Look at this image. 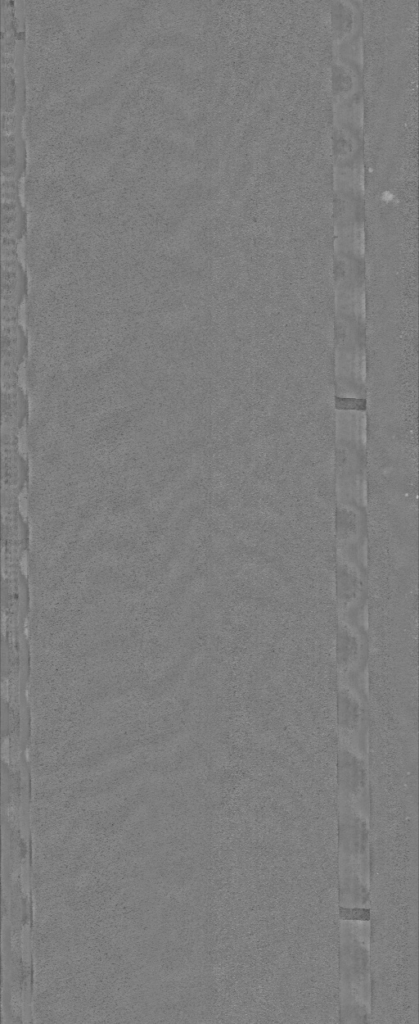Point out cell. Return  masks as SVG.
Masks as SVG:
<instances>
[{"label":"cell","mask_w":419,"mask_h":1024,"mask_svg":"<svg viewBox=\"0 0 419 1024\" xmlns=\"http://www.w3.org/2000/svg\"><path fill=\"white\" fill-rule=\"evenodd\" d=\"M25 500L2 495V566L25 565L30 547V526Z\"/></svg>","instance_id":"6da1fadb"},{"label":"cell","mask_w":419,"mask_h":1024,"mask_svg":"<svg viewBox=\"0 0 419 1024\" xmlns=\"http://www.w3.org/2000/svg\"><path fill=\"white\" fill-rule=\"evenodd\" d=\"M23 182L2 179V256H16L27 231V210L22 198Z\"/></svg>","instance_id":"7a4b0ae2"},{"label":"cell","mask_w":419,"mask_h":1024,"mask_svg":"<svg viewBox=\"0 0 419 1024\" xmlns=\"http://www.w3.org/2000/svg\"><path fill=\"white\" fill-rule=\"evenodd\" d=\"M24 440L2 435V495L25 500L30 483V463Z\"/></svg>","instance_id":"3957f363"},{"label":"cell","mask_w":419,"mask_h":1024,"mask_svg":"<svg viewBox=\"0 0 419 1024\" xmlns=\"http://www.w3.org/2000/svg\"><path fill=\"white\" fill-rule=\"evenodd\" d=\"M25 111L24 51L2 54V113L24 116Z\"/></svg>","instance_id":"277c9868"},{"label":"cell","mask_w":419,"mask_h":1024,"mask_svg":"<svg viewBox=\"0 0 419 1024\" xmlns=\"http://www.w3.org/2000/svg\"><path fill=\"white\" fill-rule=\"evenodd\" d=\"M27 274L16 256H2V321H18L27 294Z\"/></svg>","instance_id":"5b68a950"},{"label":"cell","mask_w":419,"mask_h":1024,"mask_svg":"<svg viewBox=\"0 0 419 1024\" xmlns=\"http://www.w3.org/2000/svg\"><path fill=\"white\" fill-rule=\"evenodd\" d=\"M28 353V339L18 321L2 324V384L17 383Z\"/></svg>","instance_id":"8992f818"},{"label":"cell","mask_w":419,"mask_h":1024,"mask_svg":"<svg viewBox=\"0 0 419 1024\" xmlns=\"http://www.w3.org/2000/svg\"><path fill=\"white\" fill-rule=\"evenodd\" d=\"M29 418V402L19 383L2 384V433L24 439Z\"/></svg>","instance_id":"52a82bcc"},{"label":"cell","mask_w":419,"mask_h":1024,"mask_svg":"<svg viewBox=\"0 0 419 1024\" xmlns=\"http://www.w3.org/2000/svg\"><path fill=\"white\" fill-rule=\"evenodd\" d=\"M27 159L24 128L2 132V179L23 182Z\"/></svg>","instance_id":"ba28073f"},{"label":"cell","mask_w":419,"mask_h":1024,"mask_svg":"<svg viewBox=\"0 0 419 1024\" xmlns=\"http://www.w3.org/2000/svg\"><path fill=\"white\" fill-rule=\"evenodd\" d=\"M1 41L2 54H14L25 50L26 21L19 1H3Z\"/></svg>","instance_id":"9c48e42d"},{"label":"cell","mask_w":419,"mask_h":1024,"mask_svg":"<svg viewBox=\"0 0 419 1024\" xmlns=\"http://www.w3.org/2000/svg\"><path fill=\"white\" fill-rule=\"evenodd\" d=\"M366 769L362 759L347 748H342L339 755V780L346 791L361 793L366 786Z\"/></svg>","instance_id":"30bf717a"},{"label":"cell","mask_w":419,"mask_h":1024,"mask_svg":"<svg viewBox=\"0 0 419 1024\" xmlns=\"http://www.w3.org/2000/svg\"><path fill=\"white\" fill-rule=\"evenodd\" d=\"M339 725L344 733H357L363 723V711L359 699L349 689L341 688L339 692Z\"/></svg>","instance_id":"8fae6325"},{"label":"cell","mask_w":419,"mask_h":1024,"mask_svg":"<svg viewBox=\"0 0 419 1024\" xmlns=\"http://www.w3.org/2000/svg\"><path fill=\"white\" fill-rule=\"evenodd\" d=\"M361 641L348 630L340 629L338 635V661L344 667L355 665L361 656Z\"/></svg>","instance_id":"7c38bea8"},{"label":"cell","mask_w":419,"mask_h":1024,"mask_svg":"<svg viewBox=\"0 0 419 1024\" xmlns=\"http://www.w3.org/2000/svg\"><path fill=\"white\" fill-rule=\"evenodd\" d=\"M341 915L349 920H367L368 912L362 909H345L341 910Z\"/></svg>","instance_id":"4fadbf2b"}]
</instances>
